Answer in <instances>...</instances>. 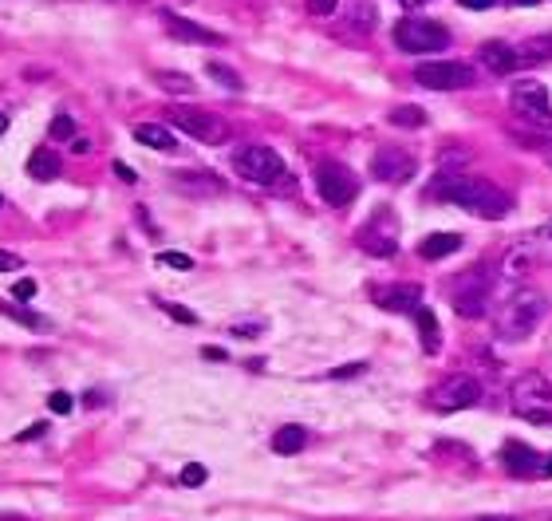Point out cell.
I'll use <instances>...</instances> for the list:
<instances>
[{"instance_id":"9","label":"cell","mask_w":552,"mask_h":521,"mask_svg":"<svg viewBox=\"0 0 552 521\" xmlns=\"http://www.w3.org/2000/svg\"><path fill=\"white\" fill-rule=\"evenodd\" d=\"M170 123L178 126L182 134H190V139H198V142H225V134H229V126L221 123L217 115H209V111H201V107H170Z\"/></svg>"},{"instance_id":"8","label":"cell","mask_w":552,"mask_h":521,"mask_svg":"<svg viewBox=\"0 0 552 521\" xmlns=\"http://www.w3.org/2000/svg\"><path fill=\"white\" fill-rule=\"evenodd\" d=\"M477 71L469 68L462 60H434V63H418V71H414V79H418L422 87L430 91H462L474 84Z\"/></svg>"},{"instance_id":"20","label":"cell","mask_w":552,"mask_h":521,"mask_svg":"<svg viewBox=\"0 0 552 521\" xmlns=\"http://www.w3.org/2000/svg\"><path fill=\"white\" fill-rule=\"evenodd\" d=\"M458 249H462V237L458 233H430L426 241L418 245V253L426 261H442V257H450V253H458Z\"/></svg>"},{"instance_id":"12","label":"cell","mask_w":552,"mask_h":521,"mask_svg":"<svg viewBox=\"0 0 552 521\" xmlns=\"http://www.w3.org/2000/svg\"><path fill=\"white\" fill-rule=\"evenodd\" d=\"M371 174L379 182H391V186H399V182H407L414 174V154L402 151V146H379L371 159Z\"/></svg>"},{"instance_id":"1","label":"cell","mask_w":552,"mask_h":521,"mask_svg":"<svg viewBox=\"0 0 552 521\" xmlns=\"http://www.w3.org/2000/svg\"><path fill=\"white\" fill-rule=\"evenodd\" d=\"M434 194H442L454 206H462L466 214L485 217V222H497V217H505L513 209V198L505 194L497 182H485V178H462V174H454V178L438 182Z\"/></svg>"},{"instance_id":"48","label":"cell","mask_w":552,"mask_h":521,"mask_svg":"<svg viewBox=\"0 0 552 521\" xmlns=\"http://www.w3.org/2000/svg\"><path fill=\"white\" fill-rule=\"evenodd\" d=\"M517 4H532V0H517Z\"/></svg>"},{"instance_id":"46","label":"cell","mask_w":552,"mask_h":521,"mask_svg":"<svg viewBox=\"0 0 552 521\" xmlns=\"http://www.w3.org/2000/svg\"><path fill=\"white\" fill-rule=\"evenodd\" d=\"M540 474H548V478H552V459H548L545 466H540Z\"/></svg>"},{"instance_id":"27","label":"cell","mask_w":552,"mask_h":521,"mask_svg":"<svg viewBox=\"0 0 552 521\" xmlns=\"http://www.w3.org/2000/svg\"><path fill=\"white\" fill-rule=\"evenodd\" d=\"M391 123L394 126H422V123H426V115H422V107H394Z\"/></svg>"},{"instance_id":"22","label":"cell","mask_w":552,"mask_h":521,"mask_svg":"<svg viewBox=\"0 0 552 521\" xmlns=\"http://www.w3.org/2000/svg\"><path fill=\"white\" fill-rule=\"evenodd\" d=\"M28 174H32L36 182H55L60 178V159L44 146V151H32V159H28Z\"/></svg>"},{"instance_id":"32","label":"cell","mask_w":552,"mask_h":521,"mask_svg":"<svg viewBox=\"0 0 552 521\" xmlns=\"http://www.w3.org/2000/svg\"><path fill=\"white\" fill-rule=\"evenodd\" d=\"M158 261L166 265V269H178V273H190L193 269V261L186 257V253H174V249L170 253H158Z\"/></svg>"},{"instance_id":"41","label":"cell","mask_w":552,"mask_h":521,"mask_svg":"<svg viewBox=\"0 0 552 521\" xmlns=\"http://www.w3.org/2000/svg\"><path fill=\"white\" fill-rule=\"evenodd\" d=\"M201 355H206V360H225V352H221V347H206Z\"/></svg>"},{"instance_id":"47","label":"cell","mask_w":552,"mask_h":521,"mask_svg":"<svg viewBox=\"0 0 552 521\" xmlns=\"http://www.w3.org/2000/svg\"><path fill=\"white\" fill-rule=\"evenodd\" d=\"M402 4H407V8H418V4H422V0H402Z\"/></svg>"},{"instance_id":"24","label":"cell","mask_w":552,"mask_h":521,"mask_svg":"<svg viewBox=\"0 0 552 521\" xmlns=\"http://www.w3.org/2000/svg\"><path fill=\"white\" fill-rule=\"evenodd\" d=\"M375 20H379V12H375L371 0H352V4H347V24H352V28L371 32Z\"/></svg>"},{"instance_id":"38","label":"cell","mask_w":552,"mask_h":521,"mask_svg":"<svg viewBox=\"0 0 552 521\" xmlns=\"http://www.w3.org/2000/svg\"><path fill=\"white\" fill-rule=\"evenodd\" d=\"M44 431H48V423H36V427H28V431L16 435V443H32V438H40Z\"/></svg>"},{"instance_id":"30","label":"cell","mask_w":552,"mask_h":521,"mask_svg":"<svg viewBox=\"0 0 552 521\" xmlns=\"http://www.w3.org/2000/svg\"><path fill=\"white\" fill-rule=\"evenodd\" d=\"M206 478H209V470L201 462H190L186 470H182V486H190V490H198V486H206Z\"/></svg>"},{"instance_id":"45","label":"cell","mask_w":552,"mask_h":521,"mask_svg":"<svg viewBox=\"0 0 552 521\" xmlns=\"http://www.w3.org/2000/svg\"><path fill=\"white\" fill-rule=\"evenodd\" d=\"M4 131H8V115L0 111V134H4Z\"/></svg>"},{"instance_id":"4","label":"cell","mask_w":552,"mask_h":521,"mask_svg":"<svg viewBox=\"0 0 552 521\" xmlns=\"http://www.w3.org/2000/svg\"><path fill=\"white\" fill-rule=\"evenodd\" d=\"M394 44L402 52H410V56H430V52L446 48L450 32L438 20H426V16H407V20L394 24Z\"/></svg>"},{"instance_id":"36","label":"cell","mask_w":552,"mask_h":521,"mask_svg":"<svg viewBox=\"0 0 552 521\" xmlns=\"http://www.w3.org/2000/svg\"><path fill=\"white\" fill-rule=\"evenodd\" d=\"M36 292H40V289H36V281H16L12 297H16V300H20V305H28V300H32V297H36Z\"/></svg>"},{"instance_id":"7","label":"cell","mask_w":552,"mask_h":521,"mask_svg":"<svg viewBox=\"0 0 552 521\" xmlns=\"http://www.w3.org/2000/svg\"><path fill=\"white\" fill-rule=\"evenodd\" d=\"M477 399H482V383H477L474 376H450V379H442L438 387H430L426 403L434 411H442V415H450V411L474 407Z\"/></svg>"},{"instance_id":"34","label":"cell","mask_w":552,"mask_h":521,"mask_svg":"<svg viewBox=\"0 0 552 521\" xmlns=\"http://www.w3.org/2000/svg\"><path fill=\"white\" fill-rule=\"evenodd\" d=\"M48 411H52V415H68V411H71V395H68V391H52V395H48Z\"/></svg>"},{"instance_id":"39","label":"cell","mask_w":552,"mask_h":521,"mask_svg":"<svg viewBox=\"0 0 552 521\" xmlns=\"http://www.w3.org/2000/svg\"><path fill=\"white\" fill-rule=\"evenodd\" d=\"M458 4H462V8H493L497 0H458Z\"/></svg>"},{"instance_id":"2","label":"cell","mask_w":552,"mask_h":521,"mask_svg":"<svg viewBox=\"0 0 552 521\" xmlns=\"http://www.w3.org/2000/svg\"><path fill=\"white\" fill-rule=\"evenodd\" d=\"M545 313H548L545 292H537V289H517V292H513V297L501 305V313H497V336H501V340H509V344L529 340V336L537 332V324L545 320Z\"/></svg>"},{"instance_id":"3","label":"cell","mask_w":552,"mask_h":521,"mask_svg":"<svg viewBox=\"0 0 552 521\" xmlns=\"http://www.w3.org/2000/svg\"><path fill=\"white\" fill-rule=\"evenodd\" d=\"M513 411L524 419V423H552V383L540 371H524L517 376L509 391Z\"/></svg>"},{"instance_id":"17","label":"cell","mask_w":552,"mask_h":521,"mask_svg":"<svg viewBox=\"0 0 552 521\" xmlns=\"http://www.w3.org/2000/svg\"><path fill=\"white\" fill-rule=\"evenodd\" d=\"M505 466H509L513 474H540L545 459H540L532 446H524V443H505Z\"/></svg>"},{"instance_id":"40","label":"cell","mask_w":552,"mask_h":521,"mask_svg":"<svg viewBox=\"0 0 552 521\" xmlns=\"http://www.w3.org/2000/svg\"><path fill=\"white\" fill-rule=\"evenodd\" d=\"M115 174L118 178H126V182H134V170H126V162H115Z\"/></svg>"},{"instance_id":"25","label":"cell","mask_w":552,"mask_h":521,"mask_svg":"<svg viewBox=\"0 0 552 521\" xmlns=\"http://www.w3.org/2000/svg\"><path fill=\"white\" fill-rule=\"evenodd\" d=\"M154 84L166 87V91H174V95H190V91H193V79L182 76V71H154Z\"/></svg>"},{"instance_id":"31","label":"cell","mask_w":552,"mask_h":521,"mask_svg":"<svg viewBox=\"0 0 552 521\" xmlns=\"http://www.w3.org/2000/svg\"><path fill=\"white\" fill-rule=\"evenodd\" d=\"M52 139L71 142V139H76V123H71L68 115H60V118H55V123H52Z\"/></svg>"},{"instance_id":"28","label":"cell","mask_w":552,"mask_h":521,"mask_svg":"<svg viewBox=\"0 0 552 521\" xmlns=\"http://www.w3.org/2000/svg\"><path fill=\"white\" fill-rule=\"evenodd\" d=\"M0 313H8V316H16V320H20V324L24 328H36V332H48V320H44V316H36V313H20V308H12V305H0Z\"/></svg>"},{"instance_id":"11","label":"cell","mask_w":552,"mask_h":521,"mask_svg":"<svg viewBox=\"0 0 552 521\" xmlns=\"http://www.w3.org/2000/svg\"><path fill=\"white\" fill-rule=\"evenodd\" d=\"M509 103L529 123H552V95L540 79H517L509 91Z\"/></svg>"},{"instance_id":"21","label":"cell","mask_w":552,"mask_h":521,"mask_svg":"<svg viewBox=\"0 0 552 521\" xmlns=\"http://www.w3.org/2000/svg\"><path fill=\"white\" fill-rule=\"evenodd\" d=\"M414 324H418V340H422V352L434 355L442 347V336H438V316L430 313V308H418L414 313Z\"/></svg>"},{"instance_id":"29","label":"cell","mask_w":552,"mask_h":521,"mask_svg":"<svg viewBox=\"0 0 552 521\" xmlns=\"http://www.w3.org/2000/svg\"><path fill=\"white\" fill-rule=\"evenodd\" d=\"M206 71L217 79V84H225V87H233V91H241V87H245V84H241V76H237L233 68H225V63H209Z\"/></svg>"},{"instance_id":"43","label":"cell","mask_w":552,"mask_h":521,"mask_svg":"<svg viewBox=\"0 0 552 521\" xmlns=\"http://www.w3.org/2000/svg\"><path fill=\"white\" fill-rule=\"evenodd\" d=\"M537 237H540V241H552V222H548V225H540V233H537Z\"/></svg>"},{"instance_id":"13","label":"cell","mask_w":552,"mask_h":521,"mask_svg":"<svg viewBox=\"0 0 552 521\" xmlns=\"http://www.w3.org/2000/svg\"><path fill=\"white\" fill-rule=\"evenodd\" d=\"M162 20H166V32H170L174 40H182V44H206V48L225 44V36H221V32L201 28V24H193V20H182V16H174V12H166Z\"/></svg>"},{"instance_id":"18","label":"cell","mask_w":552,"mask_h":521,"mask_svg":"<svg viewBox=\"0 0 552 521\" xmlns=\"http://www.w3.org/2000/svg\"><path fill=\"white\" fill-rule=\"evenodd\" d=\"M513 52H517V68H537V63H548L552 60V36H529V40H521Z\"/></svg>"},{"instance_id":"35","label":"cell","mask_w":552,"mask_h":521,"mask_svg":"<svg viewBox=\"0 0 552 521\" xmlns=\"http://www.w3.org/2000/svg\"><path fill=\"white\" fill-rule=\"evenodd\" d=\"M24 265L20 253H12V249H0V273H16Z\"/></svg>"},{"instance_id":"10","label":"cell","mask_w":552,"mask_h":521,"mask_svg":"<svg viewBox=\"0 0 552 521\" xmlns=\"http://www.w3.org/2000/svg\"><path fill=\"white\" fill-rule=\"evenodd\" d=\"M316 190L331 209H344V206H352L359 186H355V174L347 167H339V162H320L316 167Z\"/></svg>"},{"instance_id":"15","label":"cell","mask_w":552,"mask_h":521,"mask_svg":"<svg viewBox=\"0 0 552 521\" xmlns=\"http://www.w3.org/2000/svg\"><path fill=\"white\" fill-rule=\"evenodd\" d=\"M477 60H482V68L493 71V76H513V71H517V52L505 40H485Z\"/></svg>"},{"instance_id":"6","label":"cell","mask_w":552,"mask_h":521,"mask_svg":"<svg viewBox=\"0 0 552 521\" xmlns=\"http://www.w3.org/2000/svg\"><path fill=\"white\" fill-rule=\"evenodd\" d=\"M450 305H454L458 316H485V308H490V273L485 269H474L466 273V277L454 281V289H450Z\"/></svg>"},{"instance_id":"5","label":"cell","mask_w":552,"mask_h":521,"mask_svg":"<svg viewBox=\"0 0 552 521\" xmlns=\"http://www.w3.org/2000/svg\"><path fill=\"white\" fill-rule=\"evenodd\" d=\"M233 170L241 174L245 182L272 186V182H280V174H284V159L272 151V146L248 142V146H241V151H233Z\"/></svg>"},{"instance_id":"26","label":"cell","mask_w":552,"mask_h":521,"mask_svg":"<svg viewBox=\"0 0 552 521\" xmlns=\"http://www.w3.org/2000/svg\"><path fill=\"white\" fill-rule=\"evenodd\" d=\"M529 253H509V257H505V265H501V273H505V277H509V281H517V277H524V273H529Z\"/></svg>"},{"instance_id":"37","label":"cell","mask_w":552,"mask_h":521,"mask_svg":"<svg viewBox=\"0 0 552 521\" xmlns=\"http://www.w3.org/2000/svg\"><path fill=\"white\" fill-rule=\"evenodd\" d=\"M339 8V0H308V12L312 16H331Z\"/></svg>"},{"instance_id":"42","label":"cell","mask_w":552,"mask_h":521,"mask_svg":"<svg viewBox=\"0 0 552 521\" xmlns=\"http://www.w3.org/2000/svg\"><path fill=\"white\" fill-rule=\"evenodd\" d=\"M71 151L83 154V151H91V142H87V139H71Z\"/></svg>"},{"instance_id":"23","label":"cell","mask_w":552,"mask_h":521,"mask_svg":"<svg viewBox=\"0 0 552 521\" xmlns=\"http://www.w3.org/2000/svg\"><path fill=\"white\" fill-rule=\"evenodd\" d=\"M304 443H308V431H304V427H296V423L280 427V431L272 435V451H276V454H300Z\"/></svg>"},{"instance_id":"49","label":"cell","mask_w":552,"mask_h":521,"mask_svg":"<svg viewBox=\"0 0 552 521\" xmlns=\"http://www.w3.org/2000/svg\"><path fill=\"white\" fill-rule=\"evenodd\" d=\"M0 206H4V194H0Z\"/></svg>"},{"instance_id":"44","label":"cell","mask_w":552,"mask_h":521,"mask_svg":"<svg viewBox=\"0 0 552 521\" xmlns=\"http://www.w3.org/2000/svg\"><path fill=\"white\" fill-rule=\"evenodd\" d=\"M474 521H513V517H497V514H485V517H474Z\"/></svg>"},{"instance_id":"33","label":"cell","mask_w":552,"mask_h":521,"mask_svg":"<svg viewBox=\"0 0 552 521\" xmlns=\"http://www.w3.org/2000/svg\"><path fill=\"white\" fill-rule=\"evenodd\" d=\"M158 308H162L166 316H174V320H178V324H198V316H193L190 308H182V305H170V300H162Z\"/></svg>"},{"instance_id":"16","label":"cell","mask_w":552,"mask_h":521,"mask_svg":"<svg viewBox=\"0 0 552 521\" xmlns=\"http://www.w3.org/2000/svg\"><path fill=\"white\" fill-rule=\"evenodd\" d=\"M359 245H363L367 253H375V257H391V253L399 249V241H394V225H379V217H375V222L359 233Z\"/></svg>"},{"instance_id":"14","label":"cell","mask_w":552,"mask_h":521,"mask_svg":"<svg viewBox=\"0 0 552 521\" xmlns=\"http://www.w3.org/2000/svg\"><path fill=\"white\" fill-rule=\"evenodd\" d=\"M375 305L386 313H418L422 308V289L418 285H391L375 292Z\"/></svg>"},{"instance_id":"50","label":"cell","mask_w":552,"mask_h":521,"mask_svg":"<svg viewBox=\"0 0 552 521\" xmlns=\"http://www.w3.org/2000/svg\"><path fill=\"white\" fill-rule=\"evenodd\" d=\"M0 521H12V517H0Z\"/></svg>"},{"instance_id":"19","label":"cell","mask_w":552,"mask_h":521,"mask_svg":"<svg viewBox=\"0 0 552 521\" xmlns=\"http://www.w3.org/2000/svg\"><path fill=\"white\" fill-rule=\"evenodd\" d=\"M134 142H142V146H150V151H178V139H174L166 126H158V123H138L134 126Z\"/></svg>"}]
</instances>
